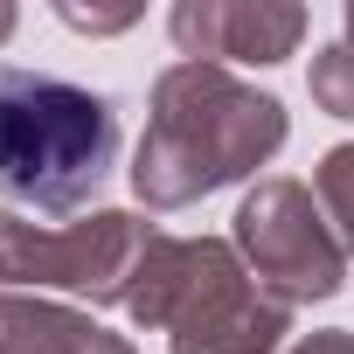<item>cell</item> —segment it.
<instances>
[{
    "label": "cell",
    "instance_id": "cell-1",
    "mask_svg": "<svg viewBox=\"0 0 354 354\" xmlns=\"http://www.w3.org/2000/svg\"><path fill=\"white\" fill-rule=\"evenodd\" d=\"M118 160V118L97 91L0 70V188L42 216L84 209Z\"/></svg>",
    "mask_w": 354,
    "mask_h": 354
}]
</instances>
